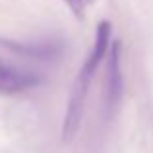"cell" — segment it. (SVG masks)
Returning a JSON list of instances; mask_svg holds the SVG:
<instances>
[{"mask_svg": "<svg viewBox=\"0 0 153 153\" xmlns=\"http://www.w3.org/2000/svg\"><path fill=\"white\" fill-rule=\"evenodd\" d=\"M64 2H66V6L70 8L78 18H82L83 12H85V8L91 4V0H64Z\"/></svg>", "mask_w": 153, "mask_h": 153, "instance_id": "cell-4", "label": "cell"}, {"mask_svg": "<svg viewBox=\"0 0 153 153\" xmlns=\"http://www.w3.org/2000/svg\"><path fill=\"white\" fill-rule=\"evenodd\" d=\"M39 83H41V78L35 72L25 70V68L0 64V93H6V95L22 93V91L37 87Z\"/></svg>", "mask_w": 153, "mask_h": 153, "instance_id": "cell-3", "label": "cell"}, {"mask_svg": "<svg viewBox=\"0 0 153 153\" xmlns=\"http://www.w3.org/2000/svg\"><path fill=\"white\" fill-rule=\"evenodd\" d=\"M122 97V62H120V41H112L107 54V74H105L103 107L105 114L111 118L116 112Z\"/></svg>", "mask_w": 153, "mask_h": 153, "instance_id": "cell-2", "label": "cell"}, {"mask_svg": "<svg viewBox=\"0 0 153 153\" xmlns=\"http://www.w3.org/2000/svg\"><path fill=\"white\" fill-rule=\"evenodd\" d=\"M111 43H112V25H111V22H101L97 25V31H95L93 47L87 52L85 60H83L82 68L78 72V78H76L74 85H72V91H70L66 116H64V128H62V134L66 140L76 136V132L79 130L89 87L95 79V74H97L99 66L107 60Z\"/></svg>", "mask_w": 153, "mask_h": 153, "instance_id": "cell-1", "label": "cell"}]
</instances>
